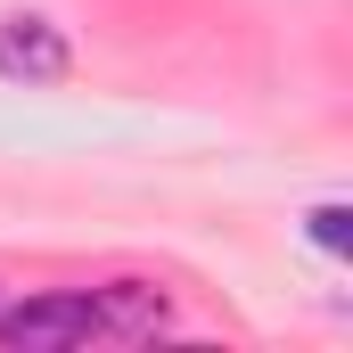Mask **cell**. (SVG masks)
<instances>
[{"instance_id": "obj_1", "label": "cell", "mask_w": 353, "mask_h": 353, "mask_svg": "<svg viewBox=\"0 0 353 353\" xmlns=\"http://www.w3.org/2000/svg\"><path fill=\"white\" fill-rule=\"evenodd\" d=\"M173 321L165 288L148 279H107V288H41L0 304V345L8 353H66V345H99V337H157Z\"/></svg>"}, {"instance_id": "obj_2", "label": "cell", "mask_w": 353, "mask_h": 353, "mask_svg": "<svg viewBox=\"0 0 353 353\" xmlns=\"http://www.w3.org/2000/svg\"><path fill=\"white\" fill-rule=\"evenodd\" d=\"M66 66H74V41L50 17L33 8L0 17V83H66Z\"/></svg>"}, {"instance_id": "obj_3", "label": "cell", "mask_w": 353, "mask_h": 353, "mask_svg": "<svg viewBox=\"0 0 353 353\" xmlns=\"http://www.w3.org/2000/svg\"><path fill=\"white\" fill-rule=\"evenodd\" d=\"M304 239H312L321 255H353V205L345 197H321V205L304 214Z\"/></svg>"}]
</instances>
